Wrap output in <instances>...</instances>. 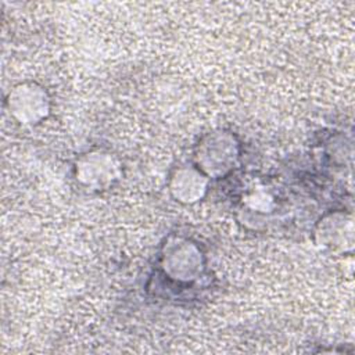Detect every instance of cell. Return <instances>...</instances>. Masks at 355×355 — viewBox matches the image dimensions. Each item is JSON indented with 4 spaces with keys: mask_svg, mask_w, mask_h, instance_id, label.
<instances>
[{
    "mask_svg": "<svg viewBox=\"0 0 355 355\" xmlns=\"http://www.w3.org/2000/svg\"><path fill=\"white\" fill-rule=\"evenodd\" d=\"M11 115L21 123H36L49 112V100L42 87L32 83L15 86L7 98Z\"/></svg>",
    "mask_w": 355,
    "mask_h": 355,
    "instance_id": "1",
    "label": "cell"
},
{
    "mask_svg": "<svg viewBox=\"0 0 355 355\" xmlns=\"http://www.w3.org/2000/svg\"><path fill=\"white\" fill-rule=\"evenodd\" d=\"M119 175L121 168L118 161L111 154L103 151L85 154L76 162V176L89 187H105L116 180Z\"/></svg>",
    "mask_w": 355,
    "mask_h": 355,
    "instance_id": "2",
    "label": "cell"
},
{
    "mask_svg": "<svg viewBox=\"0 0 355 355\" xmlns=\"http://www.w3.org/2000/svg\"><path fill=\"white\" fill-rule=\"evenodd\" d=\"M171 190L179 201L193 202L204 196L207 190V179L198 171L180 169L172 179Z\"/></svg>",
    "mask_w": 355,
    "mask_h": 355,
    "instance_id": "3",
    "label": "cell"
}]
</instances>
